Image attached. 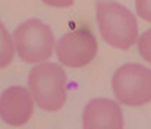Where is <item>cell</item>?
Returning <instances> with one entry per match:
<instances>
[{
	"instance_id": "obj_2",
	"label": "cell",
	"mask_w": 151,
	"mask_h": 129,
	"mask_svg": "<svg viewBox=\"0 0 151 129\" xmlns=\"http://www.w3.org/2000/svg\"><path fill=\"white\" fill-rule=\"evenodd\" d=\"M29 88L36 103L46 112L59 110L66 100L68 76L55 63H40L29 73Z\"/></svg>"
},
{
	"instance_id": "obj_4",
	"label": "cell",
	"mask_w": 151,
	"mask_h": 129,
	"mask_svg": "<svg viewBox=\"0 0 151 129\" xmlns=\"http://www.w3.org/2000/svg\"><path fill=\"white\" fill-rule=\"evenodd\" d=\"M14 45L19 56L26 63H37L52 56L55 36L47 24L32 19L14 30Z\"/></svg>"
},
{
	"instance_id": "obj_6",
	"label": "cell",
	"mask_w": 151,
	"mask_h": 129,
	"mask_svg": "<svg viewBox=\"0 0 151 129\" xmlns=\"http://www.w3.org/2000/svg\"><path fill=\"white\" fill-rule=\"evenodd\" d=\"M33 115V98L23 86H10L0 95V118L10 126H23Z\"/></svg>"
},
{
	"instance_id": "obj_5",
	"label": "cell",
	"mask_w": 151,
	"mask_h": 129,
	"mask_svg": "<svg viewBox=\"0 0 151 129\" xmlns=\"http://www.w3.org/2000/svg\"><path fill=\"white\" fill-rule=\"evenodd\" d=\"M98 43L89 27L79 26L63 35L56 43L59 62L68 68H83L96 55Z\"/></svg>"
},
{
	"instance_id": "obj_9",
	"label": "cell",
	"mask_w": 151,
	"mask_h": 129,
	"mask_svg": "<svg viewBox=\"0 0 151 129\" xmlns=\"http://www.w3.org/2000/svg\"><path fill=\"white\" fill-rule=\"evenodd\" d=\"M138 50L141 58L151 63V29L145 30L138 40Z\"/></svg>"
},
{
	"instance_id": "obj_7",
	"label": "cell",
	"mask_w": 151,
	"mask_h": 129,
	"mask_svg": "<svg viewBox=\"0 0 151 129\" xmlns=\"http://www.w3.org/2000/svg\"><path fill=\"white\" fill-rule=\"evenodd\" d=\"M85 129H122L124 116L119 105L109 99H92L83 109Z\"/></svg>"
},
{
	"instance_id": "obj_3",
	"label": "cell",
	"mask_w": 151,
	"mask_h": 129,
	"mask_svg": "<svg viewBox=\"0 0 151 129\" xmlns=\"http://www.w3.org/2000/svg\"><path fill=\"white\" fill-rule=\"evenodd\" d=\"M112 89L124 105H145L151 100V71L137 63H127L114 73Z\"/></svg>"
},
{
	"instance_id": "obj_11",
	"label": "cell",
	"mask_w": 151,
	"mask_h": 129,
	"mask_svg": "<svg viewBox=\"0 0 151 129\" xmlns=\"http://www.w3.org/2000/svg\"><path fill=\"white\" fill-rule=\"evenodd\" d=\"M42 1L52 7H70L73 4V0H42Z\"/></svg>"
},
{
	"instance_id": "obj_1",
	"label": "cell",
	"mask_w": 151,
	"mask_h": 129,
	"mask_svg": "<svg viewBox=\"0 0 151 129\" xmlns=\"http://www.w3.org/2000/svg\"><path fill=\"white\" fill-rule=\"evenodd\" d=\"M96 20L104 40L111 46L128 50L137 42V19L124 6L114 1L96 4Z\"/></svg>"
},
{
	"instance_id": "obj_10",
	"label": "cell",
	"mask_w": 151,
	"mask_h": 129,
	"mask_svg": "<svg viewBox=\"0 0 151 129\" xmlns=\"http://www.w3.org/2000/svg\"><path fill=\"white\" fill-rule=\"evenodd\" d=\"M135 9L141 19L151 23V0H135Z\"/></svg>"
},
{
	"instance_id": "obj_8",
	"label": "cell",
	"mask_w": 151,
	"mask_h": 129,
	"mask_svg": "<svg viewBox=\"0 0 151 129\" xmlns=\"http://www.w3.org/2000/svg\"><path fill=\"white\" fill-rule=\"evenodd\" d=\"M14 56L12 37L9 35L4 24L0 22V68H7Z\"/></svg>"
}]
</instances>
